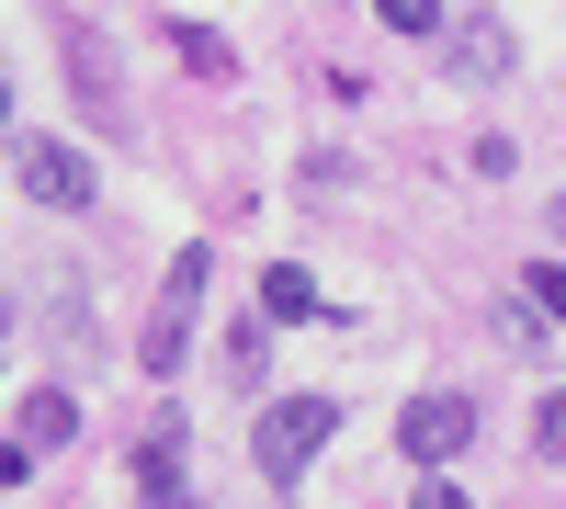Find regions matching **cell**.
<instances>
[{"mask_svg":"<svg viewBox=\"0 0 566 509\" xmlns=\"http://www.w3.org/2000/svg\"><path fill=\"white\" fill-rule=\"evenodd\" d=\"M205 284H216V250L193 238V250L170 261L159 306H148V340H136V351H148V374H181V340H193V317H205Z\"/></svg>","mask_w":566,"mask_h":509,"instance_id":"6da1fadb","label":"cell"},{"mask_svg":"<svg viewBox=\"0 0 566 509\" xmlns=\"http://www.w3.org/2000/svg\"><path fill=\"white\" fill-rule=\"evenodd\" d=\"M328 431H340V407H328V396H272L261 431H250V465H261V476H306V453H317Z\"/></svg>","mask_w":566,"mask_h":509,"instance_id":"7a4b0ae2","label":"cell"},{"mask_svg":"<svg viewBox=\"0 0 566 509\" xmlns=\"http://www.w3.org/2000/svg\"><path fill=\"white\" fill-rule=\"evenodd\" d=\"M464 442H476V396H453V385H442V396H408V407H397V453H408V465H431V476H442Z\"/></svg>","mask_w":566,"mask_h":509,"instance_id":"3957f363","label":"cell"},{"mask_svg":"<svg viewBox=\"0 0 566 509\" xmlns=\"http://www.w3.org/2000/svg\"><path fill=\"white\" fill-rule=\"evenodd\" d=\"M12 181H23L34 204H57V215H69V204H91V193H103V181H91V159L69 148V136H23V159H12Z\"/></svg>","mask_w":566,"mask_h":509,"instance_id":"277c9868","label":"cell"},{"mask_svg":"<svg viewBox=\"0 0 566 509\" xmlns=\"http://www.w3.org/2000/svg\"><path fill=\"white\" fill-rule=\"evenodd\" d=\"M442 68H453L464 91H499V79H510V23H499V12H464V23L442 34Z\"/></svg>","mask_w":566,"mask_h":509,"instance_id":"5b68a950","label":"cell"},{"mask_svg":"<svg viewBox=\"0 0 566 509\" xmlns=\"http://www.w3.org/2000/svg\"><path fill=\"white\" fill-rule=\"evenodd\" d=\"M69 79L91 91V125H125V103H114V57H103V34H69Z\"/></svg>","mask_w":566,"mask_h":509,"instance_id":"8992f818","label":"cell"},{"mask_svg":"<svg viewBox=\"0 0 566 509\" xmlns=\"http://www.w3.org/2000/svg\"><path fill=\"white\" fill-rule=\"evenodd\" d=\"M23 442H34V453L80 442V396H69V385H34V396H23Z\"/></svg>","mask_w":566,"mask_h":509,"instance_id":"52a82bcc","label":"cell"},{"mask_svg":"<svg viewBox=\"0 0 566 509\" xmlns=\"http://www.w3.org/2000/svg\"><path fill=\"white\" fill-rule=\"evenodd\" d=\"M261 317H328V295H317V272H295V261H272V272H261Z\"/></svg>","mask_w":566,"mask_h":509,"instance_id":"ba28073f","label":"cell"},{"mask_svg":"<svg viewBox=\"0 0 566 509\" xmlns=\"http://www.w3.org/2000/svg\"><path fill=\"white\" fill-rule=\"evenodd\" d=\"M181 442H193V431H181V407H170V420H148V442H136V476H148V487H181Z\"/></svg>","mask_w":566,"mask_h":509,"instance_id":"9c48e42d","label":"cell"},{"mask_svg":"<svg viewBox=\"0 0 566 509\" xmlns=\"http://www.w3.org/2000/svg\"><path fill=\"white\" fill-rule=\"evenodd\" d=\"M170 57L193 68V79H227V68H239V57H227V34H205V23H181V34H170Z\"/></svg>","mask_w":566,"mask_h":509,"instance_id":"30bf717a","label":"cell"},{"mask_svg":"<svg viewBox=\"0 0 566 509\" xmlns=\"http://www.w3.org/2000/svg\"><path fill=\"white\" fill-rule=\"evenodd\" d=\"M374 12H386L397 34H442V0H374Z\"/></svg>","mask_w":566,"mask_h":509,"instance_id":"8fae6325","label":"cell"},{"mask_svg":"<svg viewBox=\"0 0 566 509\" xmlns=\"http://www.w3.org/2000/svg\"><path fill=\"white\" fill-rule=\"evenodd\" d=\"M533 442H544L555 465H566V396H544V407H533Z\"/></svg>","mask_w":566,"mask_h":509,"instance_id":"7c38bea8","label":"cell"},{"mask_svg":"<svg viewBox=\"0 0 566 509\" xmlns=\"http://www.w3.org/2000/svg\"><path fill=\"white\" fill-rule=\"evenodd\" d=\"M533 306H544L555 329H566V261H544V272H533Z\"/></svg>","mask_w":566,"mask_h":509,"instance_id":"4fadbf2b","label":"cell"},{"mask_svg":"<svg viewBox=\"0 0 566 509\" xmlns=\"http://www.w3.org/2000/svg\"><path fill=\"white\" fill-rule=\"evenodd\" d=\"M34 476V442H0V487H23Z\"/></svg>","mask_w":566,"mask_h":509,"instance_id":"5bb4252c","label":"cell"},{"mask_svg":"<svg viewBox=\"0 0 566 509\" xmlns=\"http://www.w3.org/2000/svg\"><path fill=\"white\" fill-rule=\"evenodd\" d=\"M419 509H464V487H442V476H431V487H419Z\"/></svg>","mask_w":566,"mask_h":509,"instance_id":"9a60e30c","label":"cell"},{"mask_svg":"<svg viewBox=\"0 0 566 509\" xmlns=\"http://www.w3.org/2000/svg\"><path fill=\"white\" fill-rule=\"evenodd\" d=\"M148 509H193V487H148Z\"/></svg>","mask_w":566,"mask_h":509,"instance_id":"2e32d148","label":"cell"},{"mask_svg":"<svg viewBox=\"0 0 566 509\" xmlns=\"http://www.w3.org/2000/svg\"><path fill=\"white\" fill-rule=\"evenodd\" d=\"M0 114H12V91H0Z\"/></svg>","mask_w":566,"mask_h":509,"instance_id":"e0dca14e","label":"cell"}]
</instances>
